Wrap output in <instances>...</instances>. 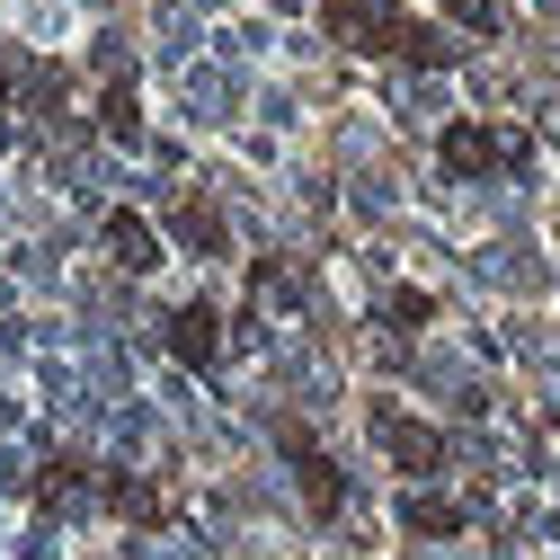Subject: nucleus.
Wrapping results in <instances>:
<instances>
[{
    "mask_svg": "<svg viewBox=\"0 0 560 560\" xmlns=\"http://www.w3.org/2000/svg\"><path fill=\"white\" fill-rule=\"evenodd\" d=\"M107 232H116V249H125V258H133V267H152V241H143V223H133V214H116V223H107Z\"/></svg>",
    "mask_w": 560,
    "mask_h": 560,
    "instance_id": "obj_1",
    "label": "nucleus"
}]
</instances>
